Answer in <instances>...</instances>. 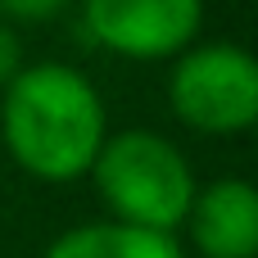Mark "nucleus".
I'll list each match as a JSON object with an SVG mask.
<instances>
[{
  "label": "nucleus",
  "instance_id": "1",
  "mask_svg": "<svg viewBox=\"0 0 258 258\" xmlns=\"http://www.w3.org/2000/svg\"><path fill=\"white\" fill-rule=\"evenodd\" d=\"M0 132L23 172L41 181H73L91 172L109 136L104 100L68 63H32L5 86Z\"/></svg>",
  "mask_w": 258,
  "mask_h": 258
},
{
  "label": "nucleus",
  "instance_id": "2",
  "mask_svg": "<svg viewBox=\"0 0 258 258\" xmlns=\"http://www.w3.org/2000/svg\"><path fill=\"white\" fill-rule=\"evenodd\" d=\"M95 195L104 200V209L113 213V222L127 227H145V231H163L172 236L195 200V172L186 163V154L154 132H118L104 136L95 163Z\"/></svg>",
  "mask_w": 258,
  "mask_h": 258
},
{
  "label": "nucleus",
  "instance_id": "3",
  "mask_svg": "<svg viewBox=\"0 0 258 258\" xmlns=\"http://www.w3.org/2000/svg\"><path fill=\"white\" fill-rule=\"evenodd\" d=\"M172 113L209 136L249 132L258 122V63L231 41L186 45L168 77Z\"/></svg>",
  "mask_w": 258,
  "mask_h": 258
},
{
  "label": "nucleus",
  "instance_id": "4",
  "mask_svg": "<svg viewBox=\"0 0 258 258\" xmlns=\"http://www.w3.org/2000/svg\"><path fill=\"white\" fill-rule=\"evenodd\" d=\"M86 32L122 59L181 54L200 23L204 0H86Z\"/></svg>",
  "mask_w": 258,
  "mask_h": 258
},
{
  "label": "nucleus",
  "instance_id": "5",
  "mask_svg": "<svg viewBox=\"0 0 258 258\" xmlns=\"http://www.w3.org/2000/svg\"><path fill=\"white\" fill-rule=\"evenodd\" d=\"M200 258H254L258 254V195L249 181L227 177L195 190L186 222Z\"/></svg>",
  "mask_w": 258,
  "mask_h": 258
},
{
  "label": "nucleus",
  "instance_id": "6",
  "mask_svg": "<svg viewBox=\"0 0 258 258\" xmlns=\"http://www.w3.org/2000/svg\"><path fill=\"white\" fill-rule=\"evenodd\" d=\"M45 258H186L181 245L163 231H145V227H127V222H86L63 231Z\"/></svg>",
  "mask_w": 258,
  "mask_h": 258
},
{
  "label": "nucleus",
  "instance_id": "7",
  "mask_svg": "<svg viewBox=\"0 0 258 258\" xmlns=\"http://www.w3.org/2000/svg\"><path fill=\"white\" fill-rule=\"evenodd\" d=\"M73 0H0V18H18V23H41V18H54L63 14Z\"/></svg>",
  "mask_w": 258,
  "mask_h": 258
},
{
  "label": "nucleus",
  "instance_id": "8",
  "mask_svg": "<svg viewBox=\"0 0 258 258\" xmlns=\"http://www.w3.org/2000/svg\"><path fill=\"white\" fill-rule=\"evenodd\" d=\"M23 68V45H18V36H14V27L0 18V91L14 82V73Z\"/></svg>",
  "mask_w": 258,
  "mask_h": 258
}]
</instances>
